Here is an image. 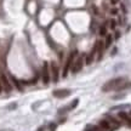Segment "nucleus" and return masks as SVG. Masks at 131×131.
Here are the masks:
<instances>
[{"label":"nucleus","mask_w":131,"mask_h":131,"mask_svg":"<svg viewBox=\"0 0 131 131\" xmlns=\"http://www.w3.org/2000/svg\"><path fill=\"white\" fill-rule=\"evenodd\" d=\"M118 1H119V0H110V3H112V4H117Z\"/></svg>","instance_id":"obj_19"},{"label":"nucleus","mask_w":131,"mask_h":131,"mask_svg":"<svg viewBox=\"0 0 131 131\" xmlns=\"http://www.w3.org/2000/svg\"><path fill=\"white\" fill-rule=\"evenodd\" d=\"M1 91H3V85H1V81H0V93H1Z\"/></svg>","instance_id":"obj_21"},{"label":"nucleus","mask_w":131,"mask_h":131,"mask_svg":"<svg viewBox=\"0 0 131 131\" xmlns=\"http://www.w3.org/2000/svg\"><path fill=\"white\" fill-rule=\"evenodd\" d=\"M113 41V38H112V35L108 34V35H106V41H104V49H108L109 46H110V44Z\"/></svg>","instance_id":"obj_12"},{"label":"nucleus","mask_w":131,"mask_h":131,"mask_svg":"<svg viewBox=\"0 0 131 131\" xmlns=\"http://www.w3.org/2000/svg\"><path fill=\"white\" fill-rule=\"evenodd\" d=\"M51 74H52V80L55 83L58 81V71H57V67L54 62L51 63Z\"/></svg>","instance_id":"obj_7"},{"label":"nucleus","mask_w":131,"mask_h":131,"mask_svg":"<svg viewBox=\"0 0 131 131\" xmlns=\"http://www.w3.org/2000/svg\"><path fill=\"white\" fill-rule=\"evenodd\" d=\"M49 127H50V130H51V131H55V130H56V124H55V123H51Z\"/></svg>","instance_id":"obj_16"},{"label":"nucleus","mask_w":131,"mask_h":131,"mask_svg":"<svg viewBox=\"0 0 131 131\" xmlns=\"http://www.w3.org/2000/svg\"><path fill=\"white\" fill-rule=\"evenodd\" d=\"M110 28H112V29H114L115 28V21L114 20H112V21H110Z\"/></svg>","instance_id":"obj_17"},{"label":"nucleus","mask_w":131,"mask_h":131,"mask_svg":"<svg viewBox=\"0 0 131 131\" xmlns=\"http://www.w3.org/2000/svg\"><path fill=\"white\" fill-rule=\"evenodd\" d=\"M76 55V51H73L71 55H69V57H68V60H67V63H66L64 68H63V73H62V75L67 76V74H68V71H69V68H71L72 66H73V60H74V57H75Z\"/></svg>","instance_id":"obj_2"},{"label":"nucleus","mask_w":131,"mask_h":131,"mask_svg":"<svg viewBox=\"0 0 131 131\" xmlns=\"http://www.w3.org/2000/svg\"><path fill=\"white\" fill-rule=\"evenodd\" d=\"M0 81H1L3 89H5V91L10 92L11 90H12V86H11L10 81H9V79H7V76L5 74H0Z\"/></svg>","instance_id":"obj_4"},{"label":"nucleus","mask_w":131,"mask_h":131,"mask_svg":"<svg viewBox=\"0 0 131 131\" xmlns=\"http://www.w3.org/2000/svg\"><path fill=\"white\" fill-rule=\"evenodd\" d=\"M107 34V28H106V26H101V28H100V35L101 37H104Z\"/></svg>","instance_id":"obj_14"},{"label":"nucleus","mask_w":131,"mask_h":131,"mask_svg":"<svg viewBox=\"0 0 131 131\" xmlns=\"http://www.w3.org/2000/svg\"><path fill=\"white\" fill-rule=\"evenodd\" d=\"M78 103H79V100H74V101L71 103V106H69V107H67V110H71V109L75 108L76 106H78Z\"/></svg>","instance_id":"obj_13"},{"label":"nucleus","mask_w":131,"mask_h":131,"mask_svg":"<svg viewBox=\"0 0 131 131\" xmlns=\"http://www.w3.org/2000/svg\"><path fill=\"white\" fill-rule=\"evenodd\" d=\"M100 127L103 129V130H109L110 129V124H109L108 120H101L100 121Z\"/></svg>","instance_id":"obj_10"},{"label":"nucleus","mask_w":131,"mask_h":131,"mask_svg":"<svg viewBox=\"0 0 131 131\" xmlns=\"http://www.w3.org/2000/svg\"><path fill=\"white\" fill-rule=\"evenodd\" d=\"M41 76H43L44 84H49L50 81V72H49V64L45 62L43 66V71H41Z\"/></svg>","instance_id":"obj_3"},{"label":"nucleus","mask_w":131,"mask_h":131,"mask_svg":"<svg viewBox=\"0 0 131 131\" xmlns=\"http://www.w3.org/2000/svg\"><path fill=\"white\" fill-rule=\"evenodd\" d=\"M52 93H54L55 97L57 98H64L71 95V90H68V89H58V90H55Z\"/></svg>","instance_id":"obj_5"},{"label":"nucleus","mask_w":131,"mask_h":131,"mask_svg":"<svg viewBox=\"0 0 131 131\" xmlns=\"http://www.w3.org/2000/svg\"><path fill=\"white\" fill-rule=\"evenodd\" d=\"M117 12H118V10H117V9H113V10H110V13H112V15H115Z\"/></svg>","instance_id":"obj_18"},{"label":"nucleus","mask_w":131,"mask_h":131,"mask_svg":"<svg viewBox=\"0 0 131 131\" xmlns=\"http://www.w3.org/2000/svg\"><path fill=\"white\" fill-rule=\"evenodd\" d=\"M97 51H98V60H101L102 58V51H103L104 49V43H102V41H97Z\"/></svg>","instance_id":"obj_9"},{"label":"nucleus","mask_w":131,"mask_h":131,"mask_svg":"<svg viewBox=\"0 0 131 131\" xmlns=\"http://www.w3.org/2000/svg\"><path fill=\"white\" fill-rule=\"evenodd\" d=\"M37 131H45V130H44V127H39Z\"/></svg>","instance_id":"obj_22"},{"label":"nucleus","mask_w":131,"mask_h":131,"mask_svg":"<svg viewBox=\"0 0 131 131\" xmlns=\"http://www.w3.org/2000/svg\"><path fill=\"white\" fill-rule=\"evenodd\" d=\"M96 51H97V45H95V46H93V49L91 50V52L87 55L86 60H85V63H86V64H90V63L92 62L93 57H95V54H96Z\"/></svg>","instance_id":"obj_8"},{"label":"nucleus","mask_w":131,"mask_h":131,"mask_svg":"<svg viewBox=\"0 0 131 131\" xmlns=\"http://www.w3.org/2000/svg\"><path fill=\"white\" fill-rule=\"evenodd\" d=\"M83 68V57H79L78 60H76V62H74L73 63V66H72V73H78V72H80Z\"/></svg>","instance_id":"obj_6"},{"label":"nucleus","mask_w":131,"mask_h":131,"mask_svg":"<svg viewBox=\"0 0 131 131\" xmlns=\"http://www.w3.org/2000/svg\"><path fill=\"white\" fill-rule=\"evenodd\" d=\"M125 81H126V79H125V78H123V76L114 78V79H110L109 81H107L103 86H102V91H104V92H108V91H112V90H117V89H118V87H119L123 83H125Z\"/></svg>","instance_id":"obj_1"},{"label":"nucleus","mask_w":131,"mask_h":131,"mask_svg":"<svg viewBox=\"0 0 131 131\" xmlns=\"http://www.w3.org/2000/svg\"><path fill=\"white\" fill-rule=\"evenodd\" d=\"M119 35H120V33H119V32H117V33H115V38H117V39L119 38Z\"/></svg>","instance_id":"obj_20"},{"label":"nucleus","mask_w":131,"mask_h":131,"mask_svg":"<svg viewBox=\"0 0 131 131\" xmlns=\"http://www.w3.org/2000/svg\"><path fill=\"white\" fill-rule=\"evenodd\" d=\"M119 118H121L123 120H125L126 123H127V124L131 126V119L129 118V115L126 114L125 112H120V113H119Z\"/></svg>","instance_id":"obj_11"},{"label":"nucleus","mask_w":131,"mask_h":131,"mask_svg":"<svg viewBox=\"0 0 131 131\" xmlns=\"http://www.w3.org/2000/svg\"><path fill=\"white\" fill-rule=\"evenodd\" d=\"M11 79H12V81H13V84H15V85H16L17 87H18V90H21V91H22V86H21V85H20V83L17 81V80H16V79H15V78H13V76H12Z\"/></svg>","instance_id":"obj_15"}]
</instances>
